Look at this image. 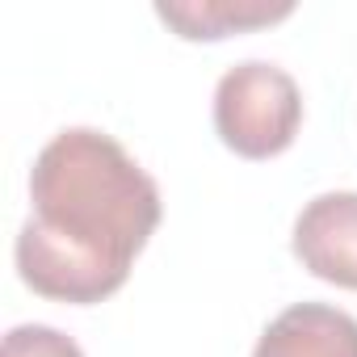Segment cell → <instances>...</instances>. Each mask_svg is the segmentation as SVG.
<instances>
[{
  "label": "cell",
  "mask_w": 357,
  "mask_h": 357,
  "mask_svg": "<svg viewBox=\"0 0 357 357\" xmlns=\"http://www.w3.org/2000/svg\"><path fill=\"white\" fill-rule=\"evenodd\" d=\"M0 357H84V349L51 324H17L5 336Z\"/></svg>",
  "instance_id": "8992f818"
},
{
  "label": "cell",
  "mask_w": 357,
  "mask_h": 357,
  "mask_svg": "<svg viewBox=\"0 0 357 357\" xmlns=\"http://www.w3.org/2000/svg\"><path fill=\"white\" fill-rule=\"evenodd\" d=\"M294 13L290 0H160L155 17L185 43H223L231 34H252L278 26Z\"/></svg>",
  "instance_id": "5b68a950"
},
{
  "label": "cell",
  "mask_w": 357,
  "mask_h": 357,
  "mask_svg": "<svg viewBox=\"0 0 357 357\" xmlns=\"http://www.w3.org/2000/svg\"><path fill=\"white\" fill-rule=\"evenodd\" d=\"M290 252L311 278L357 290V194L332 190L311 198L294 219Z\"/></svg>",
  "instance_id": "3957f363"
},
{
  "label": "cell",
  "mask_w": 357,
  "mask_h": 357,
  "mask_svg": "<svg viewBox=\"0 0 357 357\" xmlns=\"http://www.w3.org/2000/svg\"><path fill=\"white\" fill-rule=\"evenodd\" d=\"M164 215L160 185L105 130H59L30 168V219L17 231V278L72 307L118 294Z\"/></svg>",
  "instance_id": "6da1fadb"
},
{
  "label": "cell",
  "mask_w": 357,
  "mask_h": 357,
  "mask_svg": "<svg viewBox=\"0 0 357 357\" xmlns=\"http://www.w3.org/2000/svg\"><path fill=\"white\" fill-rule=\"evenodd\" d=\"M252 357H357V319L332 303H290L265 324Z\"/></svg>",
  "instance_id": "277c9868"
},
{
  "label": "cell",
  "mask_w": 357,
  "mask_h": 357,
  "mask_svg": "<svg viewBox=\"0 0 357 357\" xmlns=\"http://www.w3.org/2000/svg\"><path fill=\"white\" fill-rule=\"evenodd\" d=\"M303 126V93L294 76L269 59H244L215 84V135L240 160L282 155Z\"/></svg>",
  "instance_id": "7a4b0ae2"
}]
</instances>
